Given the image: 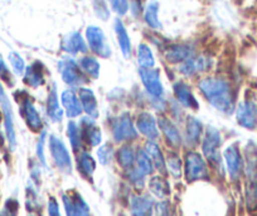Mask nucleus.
<instances>
[{"label": "nucleus", "instance_id": "1", "mask_svg": "<svg viewBox=\"0 0 257 216\" xmlns=\"http://www.w3.org/2000/svg\"><path fill=\"white\" fill-rule=\"evenodd\" d=\"M198 89L209 104L223 114L234 110L236 95L231 84L222 78H204L198 83Z\"/></svg>", "mask_w": 257, "mask_h": 216}, {"label": "nucleus", "instance_id": "2", "mask_svg": "<svg viewBox=\"0 0 257 216\" xmlns=\"http://www.w3.org/2000/svg\"><path fill=\"white\" fill-rule=\"evenodd\" d=\"M62 80L71 88H81L88 81L87 75L82 71L78 62L71 57H63L57 64Z\"/></svg>", "mask_w": 257, "mask_h": 216}, {"label": "nucleus", "instance_id": "3", "mask_svg": "<svg viewBox=\"0 0 257 216\" xmlns=\"http://www.w3.org/2000/svg\"><path fill=\"white\" fill-rule=\"evenodd\" d=\"M221 133L214 126H207L202 140V152L204 158L214 167H221L222 160L219 155L221 148Z\"/></svg>", "mask_w": 257, "mask_h": 216}, {"label": "nucleus", "instance_id": "4", "mask_svg": "<svg viewBox=\"0 0 257 216\" xmlns=\"http://www.w3.org/2000/svg\"><path fill=\"white\" fill-rule=\"evenodd\" d=\"M184 175L188 182L208 180V166L203 156L193 151L188 152L184 160Z\"/></svg>", "mask_w": 257, "mask_h": 216}, {"label": "nucleus", "instance_id": "5", "mask_svg": "<svg viewBox=\"0 0 257 216\" xmlns=\"http://www.w3.org/2000/svg\"><path fill=\"white\" fill-rule=\"evenodd\" d=\"M16 100L18 101L19 109H21L22 118L26 121L27 126L31 129L34 133H39L43 128V121H42L41 115H39L38 110L34 106L32 99L27 95V93L23 91H17L16 93Z\"/></svg>", "mask_w": 257, "mask_h": 216}, {"label": "nucleus", "instance_id": "6", "mask_svg": "<svg viewBox=\"0 0 257 216\" xmlns=\"http://www.w3.org/2000/svg\"><path fill=\"white\" fill-rule=\"evenodd\" d=\"M111 131H112L113 140L116 143L132 141L138 138L137 125L127 113L121 114L120 116L113 119L112 124H111Z\"/></svg>", "mask_w": 257, "mask_h": 216}, {"label": "nucleus", "instance_id": "7", "mask_svg": "<svg viewBox=\"0 0 257 216\" xmlns=\"http://www.w3.org/2000/svg\"><path fill=\"white\" fill-rule=\"evenodd\" d=\"M49 152L53 158L54 165L59 171H62L63 173L72 172V160H71L67 147L58 136L53 135V134L49 136Z\"/></svg>", "mask_w": 257, "mask_h": 216}, {"label": "nucleus", "instance_id": "8", "mask_svg": "<svg viewBox=\"0 0 257 216\" xmlns=\"http://www.w3.org/2000/svg\"><path fill=\"white\" fill-rule=\"evenodd\" d=\"M86 41L87 46L96 56L107 58L111 56V48L108 44L107 38L100 27L90 26L86 29Z\"/></svg>", "mask_w": 257, "mask_h": 216}, {"label": "nucleus", "instance_id": "9", "mask_svg": "<svg viewBox=\"0 0 257 216\" xmlns=\"http://www.w3.org/2000/svg\"><path fill=\"white\" fill-rule=\"evenodd\" d=\"M139 75L145 90L152 98L160 99L164 94L162 80H160V71L158 68H140Z\"/></svg>", "mask_w": 257, "mask_h": 216}, {"label": "nucleus", "instance_id": "10", "mask_svg": "<svg viewBox=\"0 0 257 216\" xmlns=\"http://www.w3.org/2000/svg\"><path fill=\"white\" fill-rule=\"evenodd\" d=\"M223 157L224 161H226L229 177L232 180H238L241 177L242 171H243V160H242L238 146L236 143H232L231 146H228L224 151Z\"/></svg>", "mask_w": 257, "mask_h": 216}, {"label": "nucleus", "instance_id": "11", "mask_svg": "<svg viewBox=\"0 0 257 216\" xmlns=\"http://www.w3.org/2000/svg\"><path fill=\"white\" fill-rule=\"evenodd\" d=\"M62 201L66 216H90V207L80 193H64Z\"/></svg>", "mask_w": 257, "mask_h": 216}, {"label": "nucleus", "instance_id": "12", "mask_svg": "<svg viewBox=\"0 0 257 216\" xmlns=\"http://www.w3.org/2000/svg\"><path fill=\"white\" fill-rule=\"evenodd\" d=\"M237 121L246 129H254L257 126V104L252 100H244L238 104L236 111Z\"/></svg>", "mask_w": 257, "mask_h": 216}, {"label": "nucleus", "instance_id": "13", "mask_svg": "<svg viewBox=\"0 0 257 216\" xmlns=\"http://www.w3.org/2000/svg\"><path fill=\"white\" fill-rule=\"evenodd\" d=\"M78 125H80L83 141L90 144L91 147H97V146H100L101 140H102V135H101V130L97 126V124H96L95 119L90 118V116H86V118H83L80 121Z\"/></svg>", "mask_w": 257, "mask_h": 216}, {"label": "nucleus", "instance_id": "14", "mask_svg": "<svg viewBox=\"0 0 257 216\" xmlns=\"http://www.w3.org/2000/svg\"><path fill=\"white\" fill-rule=\"evenodd\" d=\"M157 120L158 126L162 130L168 146H170L172 148H179L182 146V135H180L179 129L177 128V125L164 115H160Z\"/></svg>", "mask_w": 257, "mask_h": 216}, {"label": "nucleus", "instance_id": "15", "mask_svg": "<svg viewBox=\"0 0 257 216\" xmlns=\"http://www.w3.org/2000/svg\"><path fill=\"white\" fill-rule=\"evenodd\" d=\"M137 125L138 131L147 136L149 140H155L159 138V129H158V120L154 118V115L150 113H140L137 118Z\"/></svg>", "mask_w": 257, "mask_h": 216}, {"label": "nucleus", "instance_id": "16", "mask_svg": "<svg viewBox=\"0 0 257 216\" xmlns=\"http://www.w3.org/2000/svg\"><path fill=\"white\" fill-rule=\"evenodd\" d=\"M173 90H174V95L180 105L184 106V108L192 109V110H198V100H197V98L187 84L182 83V81L175 83L173 85Z\"/></svg>", "mask_w": 257, "mask_h": 216}, {"label": "nucleus", "instance_id": "17", "mask_svg": "<svg viewBox=\"0 0 257 216\" xmlns=\"http://www.w3.org/2000/svg\"><path fill=\"white\" fill-rule=\"evenodd\" d=\"M62 51L68 54H80L86 53L88 49L87 43L83 37L78 32H71L67 36H64L61 43Z\"/></svg>", "mask_w": 257, "mask_h": 216}, {"label": "nucleus", "instance_id": "18", "mask_svg": "<svg viewBox=\"0 0 257 216\" xmlns=\"http://www.w3.org/2000/svg\"><path fill=\"white\" fill-rule=\"evenodd\" d=\"M61 101L62 106H63L64 111H66V115L68 118L73 119L82 115V105H81V101L78 99L77 94L73 90H64L61 95Z\"/></svg>", "mask_w": 257, "mask_h": 216}, {"label": "nucleus", "instance_id": "19", "mask_svg": "<svg viewBox=\"0 0 257 216\" xmlns=\"http://www.w3.org/2000/svg\"><path fill=\"white\" fill-rule=\"evenodd\" d=\"M130 211L133 216H153L154 201L148 195H135L130 200Z\"/></svg>", "mask_w": 257, "mask_h": 216}, {"label": "nucleus", "instance_id": "20", "mask_svg": "<svg viewBox=\"0 0 257 216\" xmlns=\"http://www.w3.org/2000/svg\"><path fill=\"white\" fill-rule=\"evenodd\" d=\"M209 67H211V63L208 58L203 56H192L180 64L179 71L184 76H194L201 72H206L207 69H209Z\"/></svg>", "mask_w": 257, "mask_h": 216}, {"label": "nucleus", "instance_id": "21", "mask_svg": "<svg viewBox=\"0 0 257 216\" xmlns=\"http://www.w3.org/2000/svg\"><path fill=\"white\" fill-rule=\"evenodd\" d=\"M23 81L29 88L37 89L42 86L46 81L44 78V66L42 62H33L26 68L23 74Z\"/></svg>", "mask_w": 257, "mask_h": 216}, {"label": "nucleus", "instance_id": "22", "mask_svg": "<svg viewBox=\"0 0 257 216\" xmlns=\"http://www.w3.org/2000/svg\"><path fill=\"white\" fill-rule=\"evenodd\" d=\"M164 56L167 61L170 62V63H183L188 58L194 56V49L189 44H174V46L168 47Z\"/></svg>", "mask_w": 257, "mask_h": 216}, {"label": "nucleus", "instance_id": "23", "mask_svg": "<svg viewBox=\"0 0 257 216\" xmlns=\"http://www.w3.org/2000/svg\"><path fill=\"white\" fill-rule=\"evenodd\" d=\"M203 134V125L199 119L196 116H188L187 126H185V143L189 147H196L201 141V136Z\"/></svg>", "mask_w": 257, "mask_h": 216}, {"label": "nucleus", "instance_id": "24", "mask_svg": "<svg viewBox=\"0 0 257 216\" xmlns=\"http://www.w3.org/2000/svg\"><path fill=\"white\" fill-rule=\"evenodd\" d=\"M78 99L81 101L83 111L90 118L96 119L98 116V104L95 93L88 88H80L78 90Z\"/></svg>", "mask_w": 257, "mask_h": 216}, {"label": "nucleus", "instance_id": "25", "mask_svg": "<svg viewBox=\"0 0 257 216\" xmlns=\"http://www.w3.org/2000/svg\"><path fill=\"white\" fill-rule=\"evenodd\" d=\"M63 109L59 105L57 88L56 85H53L49 90L48 98H47V115L54 123H59V121L63 120Z\"/></svg>", "mask_w": 257, "mask_h": 216}, {"label": "nucleus", "instance_id": "26", "mask_svg": "<svg viewBox=\"0 0 257 216\" xmlns=\"http://www.w3.org/2000/svg\"><path fill=\"white\" fill-rule=\"evenodd\" d=\"M116 160H117L118 166L127 172L128 170L135 167L137 153L130 144H123L118 148L117 153H116Z\"/></svg>", "mask_w": 257, "mask_h": 216}, {"label": "nucleus", "instance_id": "27", "mask_svg": "<svg viewBox=\"0 0 257 216\" xmlns=\"http://www.w3.org/2000/svg\"><path fill=\"white\" fill-rule=\"evenodd\" d=\"M115 33L123 57L130 58V56H132V41H130V37H128L125 26L118 18L115 21Z\"/></svg>", "mask_w": 257, "mask_h": 216}, {"label": "nucleus", "instance_id": "28", "mask_svg": "<svg viewBox=\"0 0 257 216\" xmlns=\"http://www.w3.org/2000/svg\"><path fill=\"white\" fill-rule=\"evenodd\" d=\"M145 152L149 155V157L152 158L153 163H154V167L159 171L162 175H165L167 172V165H165V158L163 156L162 150L160 147L155 143L154 140H149L145 144Z\"/></svg>", "mask_w": 257, "mask_h": 216}, {"label": "nucleus", "instance_id": "29", "mask_svg": "<svg viewBox=\"0 0 257 216\" xmlns=\"http://www.w3.org/2000/svg\"><path fill=\"white\" fill-rule=\"evenodd\" d=\"M144 21L150 28L162 29V23L159 21V3L157 0H150L144 11Z\"/></svg>", "mask_w": 257, "mask_h": 216}, {"label": "nucleus", "instance_id": "30", "mask_svg": "<svg viewBox=\"0 0 257 216\" xmlns=\"http://www.w3.org/2000/svg\"><path fill=\"white\" fill-rule=\"evenodd\" d=\"M149 190L155 197L165 198L170 193V186L168 181L162 176H154L149 181Z\"/></svg>", "mask_w": 257, "mask_h": 216}, {"label": "nucleus", "instance_id": "31", "mask_svg": "<svg viewBox=\"0 0 257 216\" xmlns=\"http://www.w3.org/2000/svg\"><path fill=\"white\" fill-rule=\"evenodd\" d=\"M77 168L81 175L85 177L91 178L96 170V161L93 160L92 156L87 152H80L77 156Z\"/></svg>", "mask_w": 257, "mask_h": 216}, {"label": "nucleus", "instance_id": "32", "mask_svg": "<svg viewBox=\"0 0 257 216\" xmlns=\"http://www.w3.org/2000/svg\"><path fill=\"white\" fill-rule=\"evenodd\" d=\"M67 136L68 139H70L72 150L75 151L76 153H80L81 150H82L83 139H82V134H81L80 125H78L77 123H75V121H70V123H68Z\"/></svg>", "mask_w": 257, "mask_h": 216}, {"label": "nucleus", "instance_id": "33", "mask_svg": "<svg viewBox=\"0 0 257 216\" xmlns=\"http://www.w3.org/2000/svg\"><path fill=\"white\" fill-rule=\"evenodd\" d=\"M78 64L85 72L87 78L97 79L100 76V63L97 59L92 56H83L82 58L78 61Z\"/></svg>", "mask_w": 257, "mask_h": 216}, {"label": "nucleus", "instance_id": "34", "mask_svg": "<svg viewBox=\"0 0 257 216\" xmlns=\"http://www.w3.org/2000/svg\"><path fill=\"white\" fill-rule=\"evenodd\" d=\"M138 63L140 68H153L155 66V58L148 44L142 43L138 47Z\"/></svg>", "mask_w": 257, "mask_h": 216}, {"label": "nucleus", "instance_id": "35", "mask_svg": "<svg viewBox=\"0 0 257 216\" xmlns=\"http://www.w3.org/2000/svg\"><path fill=\"white\" fill-rule=\"evenodd\" d=\"M135 163H137V168H139L145 176L153 175V172H154L155 170L154 163H153L152 158L149 157V155L145 152V150H138Z\"/></svg>", "mask_w": 257, "mask_h": 216}, {"label": "nucleus", "instance_id": "36", "mask_svg": "<svg viewBox=\"0 0 257 216\" xmlns=\"http://www.w3.org/2000/svg\"><path fill=\"white\" fill-rule=\"evenodd\" d=\"M165 165H167L168 172H169L173 177L179 178L180 176H182L183 163L179 155H177L175 152H170L169 155H168L167 160H165Z\"/></svg>", "mask_w": 257, "mask_h": 216}, {"label": "nucleus", "instance_id": "37", "mask_svg": "<svg viewBox=\"0 0 257 216\" xmlns=\"http://www.w3.org/2000/svg\"><path fill=\"white\" fill-rule=\"evenodd\" d=\"M8 61L9 64H11V68L13 71V74L16 76H23L24 71H26L27 66L26 62H24L23 57L21 56L17 52H11L8 56Z\"/></svg>", "mask_w": 257, "mask_h": 216}, {"label": "nucleus", "instance_id": "38", "mask_svg": "<svg viewBox=\"0 0 257 216\" xmlns=\"http://www.w3.org/2000/svg\"><path fill=\"white\" fill-rule=\"evenodd\" d=\"M96 155H97L98 162L102 166H106L112 161L113 156H115V151H113L111 144H103V146L98 147Z\"/></svg>", "mask_w": 257, "mask_h": 216}, {"label": "nucleus", "instance_id": "39", "mask_svg": "<svg viewBox=\"0 0 257 216\" xmlns=\"http://www.w3.org/2000/svg\"><path fill=\"white\" fill-rule=\"evenodd\" d=\"M0 79H2L3 84H7V85H9V86L14 85L13 74H12L8 63H7L6 59L3 58V56H2V54H0Z\"/></svg>", "mask_w": 257, "mask_h": 216}, {"label": "nucleus", "instance_id": "40", "mask_svg": "<svg viewBox=\"0 0 257 216\" xmlns=\"http://www.w3.org/2000/svg\"><path fill=\"white\" fill-rule=\"evenodd\" d=\"M247 203L248 207H257V171L247 188Z\"/></svg>", "mask_w": 257, "mask_h": 216}, {"label": "nucleus", "instance_id": "41", "mask_svg": "<svg viewBox=\"0 0 257 216\" xmlns=\"http://www.w3.org/2000/svg\"><path fill=\"white\" fill-rule=\"evenodd\" d=\"M127 176H128V180H130V182H132L135 187L137 188L144 187L145 177H147V176H145L144 173L139 170V168L134 167V168H132V170H128Z\"/></svg>", "mask_w": 257, "mask_h": 216}, {"label": "nucleus", "instance_id": "42", "mask_svg": "<svg viewBox=\"0 0 257 216\" xmlns=\"http://www.w3.org/2000/svg\"><path fill=\"white\" fill-rule=\"evenodd\" d=\"M18 208L19 203L18 201L14 200V198H9L6 201L3 208L0 210V216H18Z\"/></svg>", "mask_w": 257, "mask_h": 216}, {"label": "nucleus", "instance_id": "43", "mask_svg": "<svg viewBox=\"0 0 257 216\" xmlns=\"http://www.w3.org/2000/svg\"><path fill=\"white\" fill-rule=\"evenodd\" d=\"M46 139H47V131L42 130L41 135H39V138H38V141H37V157H38V161L43 166H47L46 155H44V146H46Z\"/></svg>", "mask_w": 257, "mask_h": 216}, {"label": "nucleus", "instance_id": "44", "mask_svg": "<svg viewBox=\"0 0 257 216\" xmlns=\"http://www.w3.org/2000/svg\"><path fill=\"white\" fill-rule=\"evenodd\" d=\"M111 8L113 9L115 13H117L118 16H123V14L127 13L128 11V4L127 0H110Z\"/></svg>", "mask_w": 257, "mask_h": 216}, {"label": "nucleus", "instance_id": "45", "mask_svg": "<svg viewBox=\"0 0 257 216\" xmlns=\"http://www.w3.org/2000/svg\"><path fill=\"white\" fill-rule=\"evenodd\" d=\"M48 216H62L58 202L54 197H49L48 200Z\"/></svg>", "mask_w": 257, "mask_h": 216}, {"label": "nucleus", "instance_id": "46", "mask_svg": "<svg viewBox=\"0 0 257 216\" xmlns=\"http://www.w3.org/2000/svg\"><path fill=\"white\" fill-rule=\"evenodd\" d=\"M158 216H172V212L169 210V203L167 201H163L157 205Z\"/></svg>", "mask_w": 257, "mask_h": 216}, {"label": "nucleus", "instance_id": "47", "mask_svg": "<svg viewBox=\"0 0 257 216\" xmlns=\"http://www.w3.org/2000/svg\"><path fill=\"white\" fill-rule=\"evenodd\" d=\"M29 216H33V215H29Z\"/></svg>", "mask_w": 257, "mask_h": 216}]
</instances>
